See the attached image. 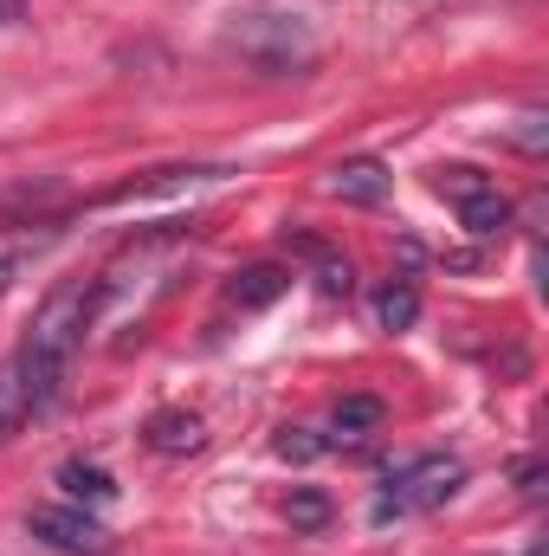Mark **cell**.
<instances>
[{
  "instance_id": "5",
  "label": "cell",
  "mask_w": 549,
  "mask_h": 556,
  "mask_svg": "<svg viewBox=\"0 0 549 556\" xmlns=\"http://www.w3.org/2000/svg\"><path fill=\"white\" fill-rule=\"evenodd\" d=\"M142 440H149V453H162V459H188V453L207 446V420L188 415V408H162V415H149Z\"/></svg>"
},
{
  "instance_id": "13",
  "label": "cell",
  "mask_w": 549,
  "mask_h": 556,
  "mask_svg": "<svg viewBox=\"0 0 549 556\" xmlns=\"http://www.w3.org/2000/svg\"><path fill=\"white\" fill-rule=\"evenodd\" d=\"M59 485H65V492L78 498V505H85V498H91V505H104V498L117 492V485H111V472H98V466H85V459H65Z\"/></svg>"
},
{
  "instance_id": "11",
  "label": "cell",
  "mask_w": 549,
  "mask_h": 556,
  "mask_svg": "<svg viewBox=\"0 0 549 556\" xmlns=\"http://www.w3.org/2000/svg\"><path fill=\"white\" fill-rule=\"evenodd\" d=\"M413 317H420L413 278H388V285L375 291V324H382V330H413Z\"/></svg>"
},
{
  "instance_id": "8",
  "label": "cell",
  "mask_w": 549,
  "mask_h": 556,
  "mask_svg": "<svg viewBox=\"0 0 549 556\" xmlns=\"http://www.w3.org/2000/svg\"><path fill=\"white\" fill-rule=\"evenodd\" d=\"M284 285H291V273H278V266H246V273L227 278V304L233 311H266L272 298H284Z\"/></svg>"
},
{
  "instance_id": "19",
  "label": "cell",
  "mask_w": 549,
  "mask_h": 556,
  "mask_svg": "<svg viewBox=\"0 0 549 556\" xmlns=\"http://www.w3.org/2000/svg\"><path fill=\"white\" fill-rule=\"evenodd\" d=\"M0 20H13V0H0Z\"/></svg>"
},
{
  "instance_id": "7",
  "label": "cell",
  "mask_w": 549,
  "mask_h": 556,
  "mask_svg": "<svg viewBox=\"0 0 549 556\" xmlns=\"http://www.w3.org/2000/svg\"><path fill=\"white\" fill-rule=\"evenodd\" d=\"M284 247H297V253L310 260V278H317V291H323V298H349V291H356V266H349L343 253H330L323 240H304V233H284Z\"/></svg>"
},
{
  "instance_id": "6",
  "label": "cell",
  "mask_w": 549,
  "mask_h": 556,
  "mask_svg": "<svg viewBox=\"0 0 549 556\" xmlns=\"http://www.w3.org/2000/svg\"><path fill=\"white\" fill-rule=\"evenodd\" d=\"M336 201H356V207H375V201H388V188H395V175L375 162V155H356V162H336L330 168V181H323Z\"/></svg>"
},
{
  "instance_id": "14",
  "label": "cell",
  "mask_w": 549,
  "mask_h": 556,
  "mask_svg": "<svg viewBox=\"0 0 549 556\" xmlns=\"http://www.w3.org/2000/svg\"><path fill=\"white\" fill-rule=\"evenodd\" d=\"M284 518H291V531H323L330 525V498L323 492H291L284 498Z\"/></svg>"
},
{
  "instance_id": "12",
  "label": "cell",
  "mask_w": 549,
  "mask_h": 556,
  "mask_svg": "<svg viewBox=\"0 0 549 556\" xmlns=\"http://www.w3.org/2000/svg\"><path fill=\"white\" fill-rule=\"evenodd\" d=\"M26 415H33V395H26V376H20V363H7L0 369V446L26 427Z\"/></svg>"
},
{
  "instance_id": "16",
  "label": "cell",
  "mask_w": 549,
  "mask_h": 556,
  "mask_svg": "<svg viewBox=\"0 0 549 556\" xmlns=\"http://www.w3.org/2000/svg\"><path fill=\"white\" fill-rule=\"evenodd\" d=\"M511 142H518L524 155H544V149H549V117H544V111H524V117H518V130H511Z\"/></svg>"
},
{
  "instance_id": "18",
  "label": "cell",
  "mask_w": 549,
  "mask_h": 556,
  "mask_svg": "<svg viewBox=\"0 0 549 556\" xmlns=\"http://www.w3.org/2000/svg\"><path fill=\"white\" fill-rule=\"evenodd\" d=\"M323 440H310V427H284L278 433V459H317Z\"/></svg>"
},
{
  "instance_id": "10",
  "label": "cell",
  "mask_w": 549,
  "mask_h": 556,
  "mask_svg": "<svg viewBox=\"0 0 549 556\" xmlns=\"http://www.w3.org/2000/svg\"><path fill=\"white\" fill-rule=\"evenodd\" d=\"M382 415H388V408H382L375 395H343L336 415H330V440H369V433L382 427Z\"/></svg>"
},
{
  "instance_id": "15",
  "label": "cell",
  "mask_w": 549,
  "mask_h": 556,
  "mask_svg": "<svg viewBox=\"0 0 549 556\" xmlns=\"http://www.w3.org/2000/svg\"><path fill=\"white\" fill-rule=\"evenodd\" d=\"M433 188L446 194V201H465V194H478V188H491L478 168H433Z\"/></svg>"
},
{
  "instance_id": "4",
  "label": "cell",
  "mask_w": 549,
  "mask_h": 556,
  "mask_svg": "<svg viewBox=\"0 0 549 556\" xmlns=\"http://www.w3.org/2000/svg\"><path fill=\"white\" fill-rule=\"evenodd\" d=\"M26 531H33L39 544L65 551V556H104V551H111V531H104L98 518L72 511V505H39V511L26 518Z\"/></svg>"
},
{
  "instance_id": "17",
  "label": "cell",
  "mask_w": 549,
  "mask_h": 556,
  "mask_svg": "<svg viewBox=\"0 0 549 556\" xmlns=\"http://www.w3.org/2000/svg\"><path fill=\"white\" fill-rule=\"evenodd\" d=\"M26 253H33V233H26V227L0 240V291L13 285V273H20V260H26Z\"/></svg>"
},
{
  "instance_id": "9",
  "label": "cell",
  "mask_w": 549,
  "mask_h": 556,
  "mask_svg": "<svg viewBox=\"0 0 549 556\" xmlns=\"http://www.w3.org/2000/svg\"><path fill=\"white\" fill-rule=\"evenodd\" d=\"M459 220H465V233L491 240V233H505V227H511V201H505L498 188H478V194H465V201H459Z\"/></svg>"
},
{
  "instance_id": "2",
  "label": "cell",
  "mask_w": 549,
  "mask_h": 556,
  "mask_svg": "<svg viewBox=\"0 0 549 556\" xmlns=\"http://www.w3.org/2000/svg\"><path fill=\"white\" fill-rule=\"evenodd\" d=\"M227 52H240L253 72L291 78V72H310V65H317V33H310L304 13L246 7V13H233V26H227Z\"/></svg>"
},
{
  "instance_id": "1",
  "label": "cell",
  "mask_w": 549,
  "mask_h": 556,
  "mask_svg": "<svg viewBox=\"0 0 549 556\" xmlns=\"http://www.w3.org/2000/svg\"><path fill=\"white\" fill-rule=\"evenodd\" d=\"M91 311H98V285H59V291L39 304V317H33V330H26V343H20V356H13V363H20V376H26L33 415L59 395L65 363H72V350L85 343Z\"/></svg>"
},
{
  "instance_id": "3",
  "label": "cell",
  "mask_w": 549,
  "mask_h": 556,
  "mask_svg": "<svg viewBox=\"0 0 549 556\" xmlns=\"http://www.w3.org/2000/svg\"><path fill=\"white\" fill-rule=\"evenodd\" d=\"M465 485V466L452 459V453H426V459H413L401 466L395 479H388V492L375 498V525H395V518H420V511H433V505H446L452 492Z\"/></svg>"
}]
</instances>
